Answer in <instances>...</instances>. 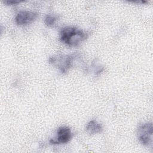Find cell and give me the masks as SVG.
Instances as JSON below:
<instances>
[{
  "label": "cell",
  "instance_id": "1",
  "mask_svg": "<svg viewBox=\"0 0 153 153\" xmlns=\"http://www.w3.org/2000/svg\"><path fill=\"white\" fill-rule=\"evenodd\" d=\"M88 36L87 33L74 26L64 27L60 32V41L71 47H78Z\"/></svg>",
  "mask_w": 153,
  "mask_h": 153
},
{
  "label": "cell",
  "instance_id": "2",
  "mask_svg": "<svg viewBox=\"0 0 153 153\" xmlns=\"http://www.w3.org/2000/svg\"><path fill=\"white\" fill-rule=\"evenodd\" d=\"M76 54L70 55H56L50 57L48 62L50 64L56 66L62 73H66L73 64Z\"/></svg>",
  "mask_w": 153,
  "mask_h": 153
},
{
  "label": "cell",
  "instance_id": "3",
  "mask_svg": "<svg viewBox=\"0 0 153 153\" xmlns=\"http://www.w3.org/2000/svg\"><path fill=\"white\" fill-rule=\"evenodd\" d=\"M153 127L152 123H144L139 126L137 136L140 143L146 146L152 145Z\"/></svg>",
  "mask_w": 153,
  "mask_h": 153
},
{
  "label": "cell",
  "instance_id": "4",
  "mask_svg": "<svg viewBox=\"0 0 153 153\" xmlns=\"http://www.w3.org/2000/svg\"><path fill=\"white\" fill-rule=\"evenodd\" d=\"M71 129L67 126H62L57 128L56 137L50 140V143L53 145L67 143L72 138Z\"/></svg>",
  "mask_w": 153,
  "mask_h": 153
},
{
  "label": "cell",
  "instance_id": "5",
  "mask_svg": "<svg viewBox=\"0 0 153 153\" xmlns=\"http://www.w3.org/2000/svg\"><path fill=\"white\" fill-rule=\"evenodd\" d=\"M38 13L32 11H20L15 17V23L19 26H25L36 20Z\"/></svg>",
  "mask_w": 153,
  "mask_h": 153
},
{
  "label": "cell",
  "instance_id": "6",
  "mask_svg": "<svg viewBox=\"0 0 153 153\" xmlns=\"http://www.w3.org/2000/svg\"><path fill=\"white\" fill-rule=\"evenodd\" d=\"M85 128L87 131L91 134L100 133L103 130V127L102 125L95 120H90L87 124Z\"/></svg>",
  "mask_w": 153,
  "mask_h": 153
},
{
  "label": "cell",
  "instance_id": "7",
  "mask_svg": "<svg viewBox=\"0 0 153 153\" xmlns=\"http://www.w3.org/2000/svg\"><path fill=\"white\" fill-rule=\"evenodd\" d=\"M58 18L59 17L56 14H47L44 18V23L48 27H53Z\"/></svg>",
  "mask_w": 153,
  "mask_h": 153
},
{
  "label": "cell",
  "instance_id": "8",
  "mask_svg": "<svg viewBox=\"0 0 153 153\" xmlns=\"http://www.w3.org/2000/svg\"><path fill=\"white\" fill-rule=\"evenodd\" d=\"M22 1H16V0H7V1H4V2L7 5H13V4H16L17 3H20Z\"/></svg>",
  "mask_w": 153,
  "mask_h": 153
}]
</instances>
